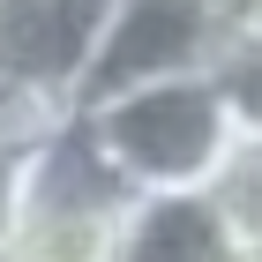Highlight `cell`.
I'll return each instance as SVG.
<instances>
[{
    "label": "cell",
    "mask_w": 262,
    "mask_h": 262,
    "mask_svg": "<svg viewBox=\"0 0 262 262\" xmlns=\"http://www.w3.org/2000/svg\"><path fill=\"white\" fill-rule=\"evenodd\" d=\"M82 142L120 172L135 195H165V187H210L225 142H232V113H225L217 75H165L113 90L98 105H75Z\"/></svg>",
    "instance_id": "obj_1"
},
{
    "label": "cell",
    "mask_w": 262,
    "mask_h": 262,
    "mask_svg": "<svg viewBox=\"0 0 262 262\" xmlns=\"http://www.w3.org/2000/svg\"><path fill=\"white\" fill-rule=\"evenodd\" d=\"M127 210H135V187L68 120L38 150V165H30V187H23V217H15L8 255L15 262H120Z\"/></svg>",
    "instance_id": "obj_2"
},
{
    "label": "cell",
    "mask_w": 262,
    "mask_h": 262,
    "mask_svg": "<svg viewBox=\"0 0 262 262\" xmlns=\"http://www.w3.org/2000/svg\"><path fill=\"white\" fill-rule=\"evenodd\" d=\"M232 23H240V0H105L75 105H98L113 90H135V82L217 68Z\"/></svg>",
    "instance_id": "obj_3"
},
{
    "label": "cell",
    "mask_w": 262,
    "mask_h": 262,
    "mask_svg": "<svg viewBox=\"0 0 262 262\" xmlns=\"http://www.w3.org/2000/svg\"><path fill=\"white\" fill-rule=\"evenodd\" d=\"M98 23H105V0H0V90L75 113Z\"/></svg>",
    "instance_id": "obj_4"
},
{
    "label": "cell",
    "mask_w": 262,
    "mask_h": 262,
    "mask_svg": "<svg viewBox=\"0 0 262 262\" xmlns=\"http://www.w3.org/2000/svg\"><path fill=\"white\" fill-rule=\"evenodd\" d=\"M232 232H225L210 187H165V195H135L127 210L120 262H232Z\"/></svg>",
    "instance_id": "obj_5"
},
{
    "label": "cell",
    "mask_w": 262,
    "mask_h": 262,
    "mask_svg": "<svg viewBox=\"0 0 262 262\" xmlns=\"http://www.w3.org/2000/svg\"><path fill=\"white\" fill-rule=\"evenodd\" d=\"M68 120H75L68 105H45V98H23V90H0V247L15 240L23 187H30V165H38V150L60 135Z\"/></svg>",
    "instance_id": "obj_6"
},
{
    "label": "cell",
    "mask_w": 262,
    "mask_h": 262,
    "mask_svg": "<svg viewBox=\"0 0 262 262\" xmlns=\"http://www.w3.org/2000/svg\"><path fill=\"white\" fill-rule=\"evenodd\" d=\"M210 202H217L232 247L240 255H262V135H240L232 127L217 172H210Z\"/></svg>",
    "instance_id": "obj_7"
},
{
    "label": "cell",
    "mask_w": 262,
    "mask_h": 262,
    "mask_svg": "<svg viewBox=\"0 0 262 262\" xmlns=\"http://www.w3.org/2000/svg\"><path fill=\"white\" fill-rule=\"evenodd\" d=\"M217 90H225V113L240 135H262V23H232V38L217 53Z\"/></svg>",
    "instance_id": "obj_8"
},
{
    "label": "cell",
    "mask_w": 262,
    "mask_h": 262,
    "mask_svg": "<svg viewBox=\"0 0 262 262\" xmlns=\"http://www.w3.org/2000/svg\"><path fill=\"white\" fill-rule=\"evenodd\" d=\"M240 23H262V0H240Z\"/></svg>",
    "instance_id": "obj_9"
},
{
    "label": "cell",
    "mask_w": 262,
    "mask_h": 262,
    "mask_svg": "<svg viewBox=\"0 0 262 262\" xmlns=\"http://www.w3.org/2000/svg\"><path fill=\"white\" fill-rule=\"evenodd\" d=\"M232 262H262V255H232Z\"/></svg>",
    "instance_id": "obj_10"
},
{
    "label": "cell",
    "mask_w": 262,
    "mask_h": 262,
    "mask_svg": "<svg viewBox=\"0 0 262 262\" xmlns=\"http://www.w3.org/2000/svg\"><path fill=\"white\" fill-rule=\"evenodd\" d=\"M0 262H15V255H8V247H0Z\"/></svg>",
    "instance_id": "obj_11"
}]
</instances>
